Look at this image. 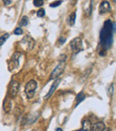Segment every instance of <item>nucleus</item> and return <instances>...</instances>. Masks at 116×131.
Wrapping results in <instances>:
<instances>
[{
    "mask_svg": "<svg viewBox=\"0 0 116 131\" xmlns=\"http://www.w3.org/2000/svg\"><path fill=\"white\" fill-rule=\"evenodd\" d=\"M115 31V23L111 20H107L104 23L102 30L100 32V44L104 49H109L113 42V34Z\"/></svg>",
    "mask_w": 116,
    "mask_h": 131,
    "instance_id": "nucleus-1",
    "label": "nucleus"
},
{
    "mask_svg": "<svg viewBox=\"0 0 116 131\" xmlns=\"http://www.w3.org/2000/svg\"><path fill=\"white\" fill-rule=\"evenodd\" d=\"M62 58H61V61L59 62L58 65L56 66L54 69V71H52L50 75V79L49 80H53V79H56L64 72V69H65V61H66V56L65 55H61Z\"/></svg>",
    "mask_w": 116,
    "mask_h": 131,
    "instance_id": "nucleus-2",
    "label": "nucleus"
},
{
    "mask_svg": "<svg viewBox=\"0 0 116 131\" xmlns=\"http://www.w3.org/2000/svg\"><path fill=\"white\" fill-rule=\"evenodd\" d=\"M22 53L18 51L14 53L13 56L11 57V59L8 61V69L11 72H13L14 71H15L16 69H18L20 63H19V59L21 57Z\"/></svg>",
    "mask_w": 116,
    "mask_h": 131,
    "instance_id": "nucleus-3",
    "label": "nucleus"
},
{
    "mask_svg": "<svg viewBox=\"0 0 116 131\" xmlns=\"http://www.w3.org/2000/svg\"><path fill=\"white\" fill-rule=\"evenodd\" d=\"M37 88H38V84L34 79H31L27 83L26 86H25V94L29 99H31L34 96Z\"/></svg>",
    "mask_w": 116,
    "mask_h": 131,
    "instance_id": "nucleus-4",
    "label": "nucleus"
},
{
    "mask_svg": "<svg viewBox=\"0 0 116 131\" xmlns=\"http://www.w3.org/2000/svg\"><path fill=\"white\" fill-rule=\"evenodd\" d=\"M34 45H35V40L29 36H25L22 39V41L20 42V46L25 51L31 50L33 48V47H34Z\"/></svg>",
    "mask_w": 116,
    "mask_h": 131,
    "instance_id": "nucleus-5",
    "label": "nucleus"
},
{
    "mask_svg": "<svg viewBox=\"0 0 116 131\" xmlns=\"http://www.w3.org/2000/svg\"><path fill=\"white\" fill-rule=\"evenodd\" d=\"M20 84L15 80H13L10 82L8 86V92H7V95L10 96L11 98H14L17 95L18 92H19Z\"/></svg>",
    "mask_w": 116,
    "mask_h": 131,
    "instance_id": "nucleus-6",
    "label": "nucleus"
},
{
    "mask_svg": "<svg viewBox=\"0 0 116 131\" xmlns=\"http://www.w3.org/2000/svg\"><path fill=\"white\" fill-rule=\"evenodd\" d=\"M70 47H71V50L75 53H78L79 52L82 50V40L80 38H75L70 43Z\"/></svg>",
    "mask_w": 116,
    "mask_h": 131,
    "instance_id": "nucleus-7",
    "label": "nucleus"
},
{
    "mask_svg": "<svg viewBox=\"0 0 116 131\" xmlns=\"http://www.w3.org/2000/svg\"><path fill=\"white\" fill-rule=\"evenodd\" d=\"M60 83H61V79H56V81L53 83L52 86H51V88H50V90L48 91V93H47V95H46V96L44 97V99H45V100H47L48 98H50L51 95L55 93V91H56V89L57 88V86H59V84H60Z\"/></svg>",
    "mask_w": 116,
    "mask_h": 131,
    "instance_id": "nucleus-8",
    "label": "nucleus"
},
{
    "mask_svg": "<svg viewBox=\"0 0 116 131\" xmlns=\"http://www.w3.org/2000/svg\"><path fill=\"white\" fill-rule=\"evenodd\" d=\"M3 109L6 113H9L12 110V100H11V97L6 95L3 102Z\"/></svg>",
    "mask_w": 116,
    "mask_h": 131,
    "instance_id": "nucleus-9",
    "label": "nucleus"
},
{
    "mask_svg": "<svg viewBox=\"0 0 116 131\" xmlns=\"http://www.w3.org/2000/svg\"><path fill=\"white\" fill-rule=\"evenodd\" d=\"M110 10H111V6H110V4L108 1H103L99 5V13H100V14H106Z\"/></svg>",
    "mask_w": 116,
    "mask_h": 131,
    "instance_id": "nucleus-10",
    "label": "nucleus"
},
{
    "mask_svg": "<svg viewBox=\"0 0 116 131\" xmlns=\"http://www.w3.org/2000/svg\"><path fill=\"white\" fill-rule=\"evenodd\" d=\"M104 128H106V126H104V122H97L96 123V124L92 125L91 127V130L92 131H102L104 129Z\"/></svg>",
    "mask_w": 116,
    "mask_h": 131,
    "instance_id": "nucleus-11",
    "label": "nucleus"
},
{
    "mask_svg": "<svg viewBox=\"0 0 116 131\" xmlns=\"http://www.w3.org/2000/svg\"><path fill=\"white\" fill-rule=\"evenodd\" d=\"M91 127H92V124H91V122H90V121L85 119V121H83V122H82V128L80 130L89 131V130H91Z\"/></svg>",
    "mask_w": 116,
    "mask_h": 131,
    "instance_id": "nucleus-12",
    "label": "nucleus"
},
{
    "mask_svg": "<svg viewBox=\"0 0 116 131\" xmlns=\"http://www.w3.org/2000/svg\"><path fill=\"white\" fill-rule=\"evenodd\" d=\"M86 95L83 92H80L76 96V104H75V107H77V105H79L81 102H83L85 99Z\"/></svg>",
    "mask_w": 116,
    "mask_h": 131,
    "instance_id": "nucleus-13",
    "label": "nucleus"
},
{
    "mask_svg": "<svg viewBox=\"0 0 116 131\" xmlns=\"http://www.w3.org/2000/svg\"><path fill=\"white\" fill-rule=\"evenodd\" d=\"M75 20H76V13L73 12L70 14L69 18H68V23H69L71 26H72L75 23Z\"/></svg>",
    "mask_w": 116,
    "mask_h": 131,
    "instance_id": "nucleus-14",
    "label": "nucleus"
},
{
    "mask_svg": "<svg viewBox=\"0 0 116 131\" xmlns=\"http://www.w3.org/2000/svg\"><path fill=\"white\" fill-rule=\"evenodd\" d=\"M29 23V18L27 16H23L22 18V20L20 21V27H23V26H27Z\"/></svg>",
    "mask_w": 116,
    "mask_h": 131,
    "instance_id": "nucleus-15",
    "label": "nucleus"
},
{
    "mask_svg": "<svg viewBox=\"0 0 116 131\" xmlns=\"http://www.w3.org/2000/svg\"><path fill=\"white\" fill-rule=\"evenodd\" d=\"M9 36H10V35H9L8 33H5V34H4L3 36L0 37V47H2V46L4 45V43L6 41L7 38H9Z\"/></svg>",
    "mask_w": 116,
    "mask_h": 131,
    "instance_id": "nucleus-16",
    "label": "nucleus"
},
{
    "mask_svg": "<svg viewBox=\"0 0 116 131\" xmlns=\"http://www.w3.org/2000/svg\"><path fill=\"white\" fill-rule=\"evenodd\" d=\"M45 14H46V11L44 10L43 8H40L39 10L37 12V15H38V17H39V18H43L44 16H45Z\"/></svg>",
    "mask_w": 116,
    "mask_h": 131,
    "instance_id": "nucleus-17",
    "label": "nucleus"
},
{
    "mask_svg": "<svg viewBox=\"0 0 116 131\" xmlns=\"http://www.w3.org/2000/svg\"><path fill=\"white\" fill-rule=\"evenodd\" d=\"M33 4L36 7H41L44 5V1L43 0H34Z\"/></svg>",
    "mask_w": 116,
    "mask_h": 131,
    "instance_id": "nucleus-18",
    "label": "nucleus"
},
{
    "mask_svg": "<svg viewBox=\"0 0 116 131\" xmlns=\"http://www.w3.org/2000/svg\"><path fill=\"white\" fill-rule=\"evenodd\" d=\"M62 3V0H57V1H54V2H52V3L50 4V6L53 7V8H55V7L59 6V5H60Z\"/></svg>",
    "mask_w": 116,
    "mask_h": 131,
    "instance_id": "nucleus-19",
    "label": "nucleus"
},
{
    "mask_svg": "<svg viewBox=\"0 0 116 131\" xmlns=\"http://www.w3.org/2000/svg\"><path fill=\"white\" fill-rule=\"evenodd\" d=\"M14 35H21V34H23V30L22 29V28L18 27V28H16V29H14Z\"/></svg>",
    "mask_w": 116,
    "mask_h": 131,
    "instance_id": "nucleus-20",
    "label": "nucleus"
},
{
    "mask_svg": "<svg viewBox=\"0 0 116 131\" xmlns=\"http://www.w3.org/2000/svg\"><path fill=\"white\" fill-rule=\"evenodd\" d=\"M66 41V38H62V37H61L60 38H59V40H58V42H59V44L60 45H62V44H64V42Z\"/></svg>",
    "mask_w": 116,
    "mask_h": 131,
    "instance_id": "nucleus-21",
    "label": "nucleus"
},
{
    "mask_svg": "<svg viewBox=\"0 0 116 131\" xmlns=\"http://www.w3.org/2000/svg\"><path fill=\"white\" fill-rule=\"evenodd\" d=\"M99 54H100L101 56H106V49H103L102 51H100V52H99Z\"/></svg>",
    "mask_w": 116,
    "mask_h": 131,
    "instance_id": "nucleus-22",
    "label": "nucleus"
},
{
    "mask_svg": "<svg viewBox=\"0 0 116 131\" xmlns=\"http://www.w3.org/2000/svg\"><path fill=\"white\" fill-rule=\"evenodd\" d=\"M3 2H4V4H5V5H10V4L12 3V1H11V0H3Z\"/></svg>",
    "mask_w": 116,
    "mask_h": 131,
    "instance_id": "nucleus-23",
    "label": "nucleus"
},
{
    "mask_svg": "<svg viewBox=\"0 0 116 131\" xmlns=\"http://www.w3.org/2000/svg\"><path fill=\"white\" fill-rule=\"evenodd\" d=\"M56 131H62V128H56Z\"/></svg>",
    "mask_w": 116,
    "mask_h": 131,
    "instance_id": "nucleus-24",
    "label": "nucleus"
},
{
    "mask_svg": "<svg viewBox=\"0 0 116 131\" xmlns=\"http://www.w3.org/2000/svg\"><path fill=\"white\" fill-rule=\"evenodd\" d=\"M115 1H116V0H113V2H114V3H115Z\"/></svg>",
    "mask_w": 116,
    "mask_h": 131,
    "instance_id": "nucleus-25",
    "label": "nucleus"
}]
</instances>
